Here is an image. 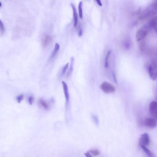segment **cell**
Masks as SVG:
<instances>
[{
    "label": "cell",
    "mask_w": 157,
    "mask_h": 157,
    "mask_svg": "<svg viewBox=\"0 0 157 157\" xmlns=\"http://www.w3.org/2000/svg\"><path fill=\"white\" fill-rule=\"evenodd\" d=\"M84 155H85V156L87 157H92V155H91V154H90V152H88L84 154Z\"/></svg>",
    "instance_id": "cell-24"
},
{
    "label": "cell",
    "mask_w": 157,
    "mask_h": 157,
    "mask_svg": "<svg viewBox=\"0 0 157 157\" xmlns=\"http://www.w3.org/2000/svg\"><path fill=\"white\" fill-rule=\"evenodd\" d=\"M95 1L99 6H102V5L101 0H95Z\"/></svg>",
    "instance_id": "cell-25"
},
{
    "label": "cell",
    "mask_w": 157,
    "mask_h": 157,
    "mask_svg": "<svg viewBox=\"0 0 157 157\" xmlns=\"http://www.w3.org/2000/svg\"><path fill=\"white\" fill-rule=\"evenodd\" d=\"M112 53V51L111 50H109L108 52L106 57H105V67L107 68L108 67L109 65V57L111 54Z\"/></svg>",
    "instance_id": "cell-13"
},
{
    "label": "cell",
    "mask_w": 157,
    "mask_h": 157,
    "mask_svg": "<svg viewBox=\"0 0 157 157\" xmlns=\"http://www.w3.org/2000/svg\"><path fill=\"white\" fill-rule=\"evenodd\" d=\"M156 17V16H153L149 21V27L152 28L156 32L157 30Z\"/></svg>",
    "instance_id": "cell-10"
},
{
    "label": "cell",
    "mask_w": 157,
    "mask_h": 157,
    "mask_svg": "<svg viewBox=\"0 0 157 157\" xmlns=\"http://www.w3.org/2000/svg\"><path fill=\"white\" fill-rule=\"evenodd\" d=\"M92 118L96 123H98V120L97 118V117L95 116H94V115H93L92 116Z\"/></svg>",
    "instance_id": "cell-23"
},
{
    "label": "cell",
    "mask_w": 157,
    "mask_h": 157,
    "mask_svg": "<svg viewBox=\"0 0 157 157\" xmlns=\"http://www.w3.org/2000/svg\"><path fill=\"white\" fill-rule=\"evenodd\" d=\"M60 45L58 43H56L55 45L54 50L50 56V59H52L54 58L55 56L57 55L59 49H60Z\"/></svg>",
    "instance_id": "cell-11"
},
{
    "label": "cell",
    "mask_w": 157,
    "mask_h": 157,
    "mask_svg": "<svg viewBox=\"0 0 157 157\" xmlns=\"http://www.w3.org/2000/svg\"><path fill=\"white\" fill-rule=\"evenodd\" d=\"M39 101L41 106L46 110H48L49 108V106L45 100L42 99H40Z\"/></svg>",
    "instance_id": "cell-15"
},
{
    "label": "cell",
    "mask_w": 157,
    "mask_h": 157,
    "mask_svg": "<svg viewBox=\"0 0 157 157\" xmlns=\"http://www.w3.org/2000/svg\"><path fill=\"white\" fill-rule=\"evenodd\" d=\"M149 27L148 25H145L139 29L136 33V40L138 41L144 39L149 32Z\"/></svg>",
    "instance_id": "cell-1"
},
{
    "label": "cell",
    "mask_w": 157,
    "mask_h": 157,
    "mask_svg": "<svg viewBox=\"0 0 157 157\" xmlns=\"http://www.w3.org/2000/svg\"><path fill=\"white\" fill-rule=\"evenodd\" d=\"M74 61V59L73 57H72L71 59L70 66L69 72L67 73V77H69L70 75L72 73V71H73Z\"/></svg>",
    "instance_id": "cell-12"
},
{
    "label": "cell",
    "mask_w": 157,
    "mask_h": 157,
    "mask_svg": "<svg viewBox=\"0 0 157 157\" xmlns=\"http://www.w3.org/2000/svg\"><path fill=\"white\" fill-rule=\"evenodd\" d=\"M82 2H80L78 6V12H79V15L80 18H83V10H82Z\"/></svg>",
    "instance_id": "cell-16"
},
{
    "label": "cell",
    "mask_w": 157,
    "mask_h": 157,
    "mask_svg": "<svg viewBox=\"0 0 157 157\" xmlns=\"http://www.w3.org/2000/svg\"><path fill=\"white\" fill-rule=\"evenodd\" d=\"M145 124L147 127L153 128L156 126V122L154 118H148L145 120Z\"/></svg>",
    "instance_id": "cell-6"
},
{
    "label": "cell",
    "mask_w": 157,
    "mask_h": 157,
    "mask_svg": "<svg viewBox=\"0 0 157 157\" xmlns=\"http://www.w3.org/2000/svg\"><path fill=\"white\" fill-rule=\"evenodd\" d=\"M5 31V28L3 22L0 19V33L1 35H3Z\"/></svg>",
    "instance_id": "cell-18"
},
{
    "label": "cell",
    "mask_w": 157,
    "mask_h": 157,
    "mask_svg": "<svg viewBox=\"0 0 157 157\" xmlns=\"http://www.w3.org/2000/svg\"><path fill=\"white\" fill-rule=\"evenodd\" d=\"M23 95H20L18 96L17 98V100L18 103H20L22 100H23Z\"/></svg>",
    "instance_id": "cell-20"
},
{
    "label": "cell",
    "mask_w": 157,
    "mask_h": 157,
    "mask_svg": "<svg viewBox=\"0 0 157 157\" xmlns=\"http://www.w3.org/2000/svg\"><path fill=\"white\" fill-rule=\"evenodd\" d=\"M83 35V30L81 28H80L78 31V35L80 37L82 36Z\"/></svg>",
    "instance_id": "cell-22"
},
{
    "label": "cell",
    "mask_w": 157,
    "mask_h": 157,
    "mask_svg": "<svg viewBox=\"0 0 157 157\" xmlns=\"http://www.w3.org/2000/svg\"><path fill=\"white\" fill-rule=\"evenodd\" d=\"M62 84L64 91L65 97H66L67 103L69 101V91H68V86L66 83L64 81H62Z\"/></svg>",
    "instance_id": "cell-9"
},
{
    "label": "cell",
    "mask_w": 157,
    "mask_h": 157,
    "mask_svg": "<svg viewBox=\"0 0 157 157\" xmlns=\"http://www.w3.org/2000/svg\"><path fill=\"white\" fill-rule=\"evenodd\" d=\"M69 63H67L65 65V66H64V67H63L61 72V75L62 76H63V75H64L65 72H66V71L67 70V69H68V66H69Z\"/></svg>",
    "instance_id": "cell-19"
},
{
    "label": "cell",
    "mask_w": 157,
    "mask_h": 157,
    "mask_svg": "<svg viewBox=\"0 0 157 157\" xmlns=\"http://www.w3.org/2000/svg\"><path fill=\"white\" fill-rule=\"evenodd\" d=\"M149 72L151 79L155 81L157 78V64L156 61L152 59L149 68Z\"/></svg>",
    "instance_id": "cell-2"
},
{
    "label": "cell",
    "mask_w": 157,
    "mask_h": 157,
    "mask_svg": "<svg viewBox=\"0 0 157 157\" xmlns=\"http://www.w3.org/2000/svg\"><path fill=\"white\" fill-rule=\"evenodd\" d=\"M53 39L50 35H47L44 37L42 40V45L44 47H46L50 45Z\"/></svg>",
    "instance_id": "cell-7"
},
{
    "label": "cell",
    "mask_w": 157,
    "mask_h": 157,
    "mask_svg": "<svg viewBox=\"0 0 157 157\" xmlns=\"http://www.w3.org/2000/svg\"><path fill=\"white\" fill-rule=\"evenodd\" d=\"M149 111L150 114L154 119L156 120L157 117V103L155 101L151 102L149 105Z\"/></svg>",
    "instance_id": "cell-4"
},
{
    "label": "cell",
    "mask_w": 157,
    "mask_h": 157,
    "mask_svg": "<svg viewBox=\"0 0 157 157\" xmlns=\"http://www.w3.org/2000/svg\"><path fill=\"white\" fill-rule=\"evenodd\" d=\"M100 88L102 91L106 94L113 93L115 91V87L107 82H104L102 83L100 85Z\"/></svg>",
    "instance_id": "cell-3"
},
{
    "label": "cell",
    "mask_w": 157,
    "mask_h": 157,
    "mask_svg": "<svg viewBox=\"0 0 157 157\" xmlns=\"http://www.w3.org/2000/svg\"><path fill=\"white\" fill-rule=\"evenodd\" d=\"M140 146H146L149 144V135L147 133H144L141 136L139 140Z\"/></svg>",
    "instance_id": "cell-5"
},
{
    "label": "cell",
    "mask_w": 157,
    "mask_h": 157,
    "mask_svg": "<svg viewBox=\"0 0 157 157\" xmlns=\"http://www.w3.org/2000/svg\"><path fill=\"white\" fill-rule=\"evenodd\" d=\"M89 152L91 155L94 156H97L100 154V152L97 149H94V150H91Z\"/></svg>",
    "instance_id": "cell-17"
},
{
    "label": "cell",
    "mask_w": 157,
    "mask_h": 157,
    "mask_svg": "<svg viewBox=\"0 0 157 157\" xmlns=\"http://www.w3.org/2000/svg\"><path fill=\"white\" fill-rule=\"evenodd\" d=\"M34 101V98L32 97H29L28 98V102L29 104L30 105H32Z\"/></svg>",
    "instance_id": "cell-21"
},
{
    "label": "cell",
    "mask_w": 157,
    "mask_h": 157,
    "mask_svg": "<svg viewBox=\"0 0 157 157\" xmlns=\"http://www.w3.org/2000/svg\"><path fill=\"white\" fill-rule=\"evenodd\" d=\"M141 147L144 151L146 152V154L149 157H153L154 156V154L151 152L150 150H149L146 146H141Z\"/></svg>",
    "instance_id": "cell-14"
},
{
    "label": "cell",
    "mask_w": 157,
    "mask_h": 157,
    "mask_svg": "<svg viewBox=\"0 0 157 157\" xmlns=\"http://www.w3.org/2000/svg\"><path fill=\"white\" fill-rule=\"evenodd\" d=\"M71 6L73 11L74 26L75 27H76L78 23L77 13L76 9L74 4H71Z\"/></svg>",
    "instance_id": "cell-8"
},
{
    "label": "cell",
    "mask_w": 157,
    "mask_h": 157,
    "mask_svg": "<svg viewBox=\"0 0 157 157\" xmlns=\"http://www.w3.org/2000/svg\"><path fill=\"white\" fill-rule=\"evenodd\" d=\"M2 6V4H1V3L0 2V7H1Z\"/></svg>",
    "instance_id": "cell-26"
}]
</instances>
